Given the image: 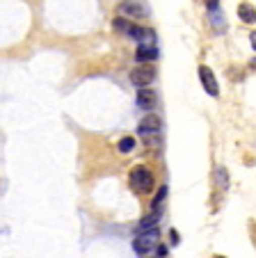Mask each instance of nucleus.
Masks as SVG:
<instances>
[{"label":"nucleus","mask_w":256,"mask_h":258,"mask_svg":"<svg viewBox=\"0 0 256 258\" xmlns=\"http://www.w3.org/2000/svg\"><path fill=\"white\" fill-rule=\"evenodd\" d=\"M131 187L135 192H140V195H146V192L153 190V174H151V169H146L144 165L133 167V171H131Z\"/></svg>","instance_id":"nucleus-1"},{"label":"nucleus","mask_w":256,"mask_h":258,"mask_svg":"<svg viewBox=\"0 0 256 258\" xmlns=\"http://www.w3.org/2000/svg\"><path fill=\"white\" fill-rule=\"evenodd\" d=\"M158 244H160L158 229H151V231H144V233H137V238L133 240V249H135L137 256H146V253L153 251Z\"/></svg>","instance_id":"nucleus-2"},{"label":"nucleus","mask_w":256,"mask_h":258,"mask_svg":"<svg viewBox=\"0 0 256 258\" xmlns=\"http://www.w3.org/2000/svg\"><path fill=\"white\" fill-rule=\"evenodd\" d=\"M128 37L140 41V48H156V32L151 28H142V25H131L126 30Z\"/></svg>","instance_id":"nucleus-3"},{"label":"nucleus","mask_w":256,"mask_h":258,"mask_svg":"<svg viewBox=\"0 0 256 258\" xmlns=\"http://www.w3.org/2000/svg\"><path fill=\"white\" fill-rule=\"evenodd\" d=\"M153 80H156V69L151 67V64H142V67H137L131 71V83L140 89L149 87Z\"/></svg>","instance_id":"nucleus-4"},{"label":"nucleus","mask_w":256,"mask_h":258,"mask_svg":"<svg viewBox=\"0 0 256 258\" xmlns=\"http://www.w3.org/2000/svg\"><path fill=\"white\" fill-rule=\"evenodd\" d=\"M160 126H163V121H160L158 114H146V117L140 121L137 131H140L142 137H149V135H158V133H160Z\"/></svg>","instance_id":"nucleus-5"},{"label":"nucleus","mask_w":256,"mask_h":258,"mask_svg":"<svg viewBox=\"0 0 256 258\" xmlns=\"http://www.w3.org/2000/svg\"><path fill=\"white\" fill-rule=\"evenodd\" d=\"M199 76H201V85L211 96H218L220 87H218V80H215V73L211 71L208 67H199Z\"/></svg>","instance_id":"nucleus-6"},{"label":"nucleus","mask_w":256,"mask_h":258,"mask_svg":"<svg viewBox=\"0 0 256 258\" xmlns=\"http://www.w3.org/2000/svg\"><path fill=\"white\" fill-rule=\"evenodd\" d=\"M156 103H158V94H156L153 89L144 87L137 92V105H140L142 110H153Z\"/></svg>","instance_id":"nucleus-7"},{"label":"nucleus","mask_w":256,"mask_h":258,"mask_svg":"<svg viewBox=\"0 0 256 258\" xmlns=\"http://www.w3.org/2000/svg\"><path fill=\"white\" fill-rule=\"evenodd\" d=\"M121 14L133 16V19H142V16H149V7L142 5V3H128V5H121Z\"/></svg>","instance_id":"nucleus-8"},{"label":"nucleus","mask_w":256,"mask_h":258,"mask_svg":"<svg viewBox=\"0 0 256 258\" xmlns=\"http://www.w3.org/2000/svg\"><path fill=\"white\" fill-rule=\"evenodd\" d=\"M208 19H211V25H213V30H215V32H220V34H222L224 30H227V19H224V14H222V10H220V7H215V10H211V14H208Z\"/></svg>","instance_id":"nucleus-9"},{"label":"nucleus","mask_w":256,"mask_h":258,"mask_svg":"<svg viewBox=\"0 0 256 258\" xmlns=\"http://www.w3.org/2000/svg\"><path fill=\"white\" fill-rule=\"evenodd\" d=\"M238 16H240L245 23H254L256 21L254 5H249V3H240V5H238Z\"/></svg>","instance_id":"nucleus-10"},{"label":"nucleus","mask_w":256,"mask_h":258,"mask_svg":"<svg viewBox=\"0 0 256 258\" xmlns=\"http://www.w3.org/2000/svg\"><path fill=\"white\" fill-rule=\"evenodd\" d=\"M158 222H160V215L158 213H151L149 217H144L140 224H137V233H144V231L156 229V226H158Z\"/></svg>","instance_id":"nucleus-11"},{"label":"nucleus","mask_w":256,"mask_h":258,"mask_svg":"<svg viewBox=\"0 0 256 258\" xmlns=\"http://www.w3.org/2000/svg\"><path fill=\"white\" fill-rule=\"evenodd\" d=\"M135 57L140 59V62H153V59H158V48H140V46H137Z\"/></svg>","instance_id":"nucleus-12"},{"label":"nucleus","mask_w":256,"mask_h":258,"mask_svg":"<svg viewBox=\"0 0 256 258\" xmlns=\"http://www.w3.org/2000/svg\"><path fill=\"white\" fill-rule=\"evenodd\" d=\"M133 149H135V140H133V137H124V140L119 142V151L121 153H131Z\"/></svg>","instance_id":"nucleus-13"},{"label":"nucleus","mask_w":256,"mask_h":258,"mask_svg":"<svg viewBox=\"0 0 256 258\" xmlns=\"http://www.w3.org/2000/svg\"><path fill=\"white\" fill-rule=\"evenodd\" d=\"M165 195H167V187H160V192H158V195H156L153 204H151V208H153V213H158V208H160V204H163Z\"/></svg>","instance_id":"nucleus-14"},{"label":"nucleus","mask_w":256,"mask_h":258,"mask_svg":"<svg viewBox=\"0 0 256 258\" xmlns=\"http://www.w3.org/2000/svg\"><path fill=\"white\" fill-rule=\"evenodd\" d=\"M115 28L117 30H124V32H126V30L131 28V23H128L126 19H115Z\"/></svg>","instance_id":"nucleus-15"},{"label":"nucleus","mask_w":256,"mask_h":258,"mask_svg":"<svg viewBox=\"0 0 256 258\" xmlns=\"http://www.w3.org/2000/svg\"><path fill=\"white\" fill-rule=\"evenodd\" d=\"M218 3H220V0H206V5H208V12H211V10H215V7H218Z\"/></svg>","instance_id":"nucleus-16"},{"label":"nucleus","mask_w":256,"mask_h":258,"mask_svg":"<svg viewBox=\"0 0 256 258\" xmlns=\"http://www.w3.org/2000/svg\"><path fill=\"white\" fill-rule=\"evenodd\" d=\"M169 235H172V244H179V233H176V231H172V233H169Z\"/></svg>","instance_id":"nucleus-17"},{"label":"nucleus","mask_w":256,"mask_h":258,"mask_svg":"<svg viewBox=\"0 0 256 258\" xmlns=\"http://www.w3.org/2000/svg\"><path fill=\"white\" fill-rule=\"evenodd\" d=\"M156 251H158L160 256H165V253H167V247H165V244H158V247H156Z\"/></svg>","instance_id":"nucleus-18"},{"label":"nucleus","mask_w":256,"mask_h":258,"mask_svg":"<svg viewBox=\"0 0 256 258\" xmlns=\"http://www.w3.org/2000/svg\"><path fill=\"white\" fill-rule=\"evenodd\" d=\"M249 41H251V48H256V32L251 30V37H249Z\"/></svg>","instance_id":"nucleus-19"},{"label":"nucleus","mask_w":256,"mask_h":258,"mask_svg":"<svg viewBox=\"0 0 256 258\" xmlns=\"http://www.w3.org/2000/svg\"><path fill=\"white\" fill-rule=\"evenodd\" d=\"M213 258H227V256H213Z\"/></svg>","instance_id":"nucleus-20"}]
</instances>
